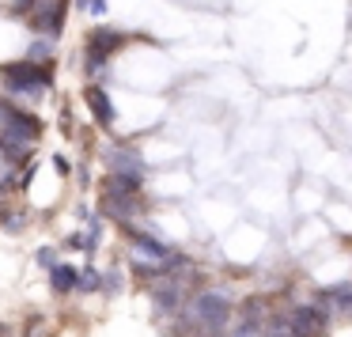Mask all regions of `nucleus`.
Segmentation results:
<instances>
[{
    "mask_svg": "<svg viewBox=\"0 0 352 337\" xmlns=\"http://www.w3.org/2000/svg\"><path fill=\"white\" fill-rule=\"evenodd\" d=\"M76 288H80V292H99V288H102V276H99V273H95V269H91V265H87V269H84V273H80V281H76Z\"/></svg>",
    "mask_w": 352,
    "mask_h": 337,
    "instance_id": "16",
    "label": "nucleus"
},
{
    "mask_svg": "<svg viewBox=\"0 0 352 337\" xmlns=\"http://www.w3.org/2000/svg\"><path fill=\"white\" fill-rule=\"evenodd\" d=\"M69 246H76V250H91L95 239H91V235H72V239H69Z\"/></svg>",
    "mask_w": 352,
    "mask_h": 337,
    "instance_id": "19",
    "label": "nucleus"
},
{
    "mask_svg": "<svg viewBox=\"0 0 352 337\" xmlns=\"http://www.w3.org/2000/svg\"><path fill=\"white\" fill-rule=\"evenodd\" d=\"M54 42L57 39H42V34H34V42L27 46V57H31V61H54Z\"/></svg>",
    "mask_w": 352,
    "mask_h": 337,
    "instance_id": "14",
    "label": "nucleus"
},
{
    "mask_svg": "<svg viewBox=\"0 0 352 337\" xmlns=\"http://www.w3.org/2000/svg\"><path fill=\"white\" fill-rule=\"evenodd\" d=\"M54 167L61 171V175H69V160H65V155H54Z\"/></svg>",
    "mask_w": 352,
    "mask_h": 337,
    "instance_id": "20",
    "label": "nucleus"
},
{
    "mask_svg": "<svg viewBox=\"0 0 352 337\" xmlns=\"http://www.w3.org/2000/svg\"><path fill=\"white\" fill-rule=\"evenodd\" d=\"M261 334L265 337H292V314H276V318H269Z\"/></svg>",
    "mask_w": 352,
    "mask_h": 337,
    "instance_id": "15",
    "label": "nucleus"
},
{
    "mask_svg": "<svg viewBox=\"0 0 352 337\" xmlns=\"http://www.w3.org/2000/svg\"><path fill=\"white\" fill-rule=\"evenodd\" d=\"M125 42H129V34L118 31V27H110V23L91 27V31H87V39H84V72H87V76L107 72L110 69V57H114Z\"/></svg>",
    "mask_w": 352,
    "mask_h": 337,
    "instance_id": "3",
    "label": "nucleus"
},
{
    "mask_svg": "<svg viewBox=\"0 0 352 337\" xmlns=\"http://www.w3.org/2000/svg\"><path fill=\"white\" fill-rule=\"evenodd\" d=\"M261 329H265V322H258V318H243L239 326H228V329H223V337H265Z\"/></svg>",
    "mask_w": 352,
    "mask_h": 337,
    "instance_id": "13",
    "label": "nucleus"
},
{
    "mask_svg": "<svg viewBox=\"0 0 352 337\" xmlns=\"http://www.w3.org/2000/svg\"><path fill=\"white\" fill-rule=\"evenodd\" d=\"M292 337H326V314L314 303L292 311Z\"/></svg>",
    "mask_w": 352,
    "mask_h": 337,
    "instance_id": "7",
    "label": "nucleus"
},
{
    "mask_svg": "<svg viewBox=\"0 0 352 337\" xmlns=\"http://www.w3.org/2000/svg\"><path fill=\"white\" fill-rule=\"evenodd\" d=\"M140 213H144V201H140V193L125 197V193H107V190H102V216H107V220H114V224H133Z\"/></svg>",
    "mask_w": 352,
    "mask_h": 337,
    "instance_id": "5",
    "label": "nucleus"
},
{
    "mask_svg": "<svg viewBox=\"0 0 352 337\" xmlns=\"http://www.w3.org/2000/svg\"><path fill=\"white\" fill-rule=\"evenodd\" d=\"M182 318L190 322L201 337H223V329H228V322H231L228 292H216V288L193 292L190 303L182 307Z\"/></svg>",
    "mask_w": 352,
    "mask_h": 337,
    "instance_id": "1",
    "label": "nucleus"
},
{
    "mask_svg": "<svg viewBox=\"0 0 352 337\" xmlns=\"http://www.w3.org/2000/svg\"><path fill=\"white\" fill-rule=\"evenodd\" d=\"M84 102H87V110L95 114V122L102 125V129H110L114 125V99H110V91L107 87H99V84H87L84 87Z\"/></svg>",
    "mask_w": 352,
    "mask_h": 337,
    "instance_id": "9",
    "label": "nucleus"
},
{
    "mask_svg": "<svg viewBox=\"0 0 352 337\" xmlns=\"http://www.w3.org/2000/svg\"><path fill=\"white\" fill-rule=\"evenodd\" d=\"M107 167L110 175H140L144 178V160H140L137 148H107Z\"/></svg>",
    "mask_w": 352,
    "mask_h": 337,
    "instance_id": "10",
    "label": "nucleus"
},
{
    "mask_svg": "<svg viewBox=\"0 0 352 337\" xmlns=\"http://www.w3.org/2000/svg\"><path fill=\"white\" fill-rule=\"evenodd\" d=\"M152 303H155V311L160 314H178L186 307V281H182V273H160V276H152Z\"/></svg>",
    "mask_w": 352,
    "mask_h": 337,
    "instance_id": "4",
    "label": "nucleus"
},
{
    "mask_svg": "<svg viewBox=\"0 0 352 337\" xmlns=\"http://www.w3.org/2000/svg\"><path fill=\"white\" fill-rule=\"evenodd\" d=\"M34 258H38V265H42V269H46V273H50V269H54V265H57V254H54V250H50V246H42V250H38V254H34Z\"/></svg>",
    "mask_w": 352,
    "mask_h": 337,
    "instance_id": "17",
    "label": "nucleus"
},
{
    "mask_svg": "<svg viewBox=\"0 0 352 337\" xmlns=\"http://www.w3.org/2000/svg\"><path fill=\"white\" fill-rule=\"evenodd\" d=\"M140 186H144V178H140V175H110L107 182H102V190H107V193H125V197H133V193H140Z\"/></svg>",
    "mask_w": 352,
    "mask_h": 337,
    "instance_id": "12",
    "label": "nucleus"
},
{
    "mask_svg": "<svg viewBox=\"0 0 352 337\" xmlns=\"http://www.w3.org/2000/svg\"><path fill=\"white\" fill-rule=\"evenodd\" d=\"M129 243H133V261H155V265H160V273H163V261H167L170 246H163L160 239L148 235V231H133Z\"/></svg>",
    "mask_w": 352,
    "mask_h": 337,
    "instance_id": "8",
    "label": "nucleus"
},
{
    "mask_svg": "<svg viewBox=\"0 0 352 337\" xmlns=\"http://www.w3.org/2000/svg\"><path fill=\"white\" fill-rule=\"evenodd\" d=\"M102 292H122V276L107 273V276H102Z\"/></svg>",
    "mask_w": 352,
    "mask_h": 337,
    "instance_id": "18",
    "label": "nucleus"
},
{
    "mask_svg": "<svg viewBox=\"0 0 352 337\" xmlns=\"http://www.w3.org/2000/svg\"><path fill=\"white\" fill-rule=\"evenodd\" d=\"M76 281H80V269L76 265H61V261H57V265L50 269V288H54L57 296L76 292Z\"/></svg>",
    "mask_w": 352,
    "mask_h": 337,
    "instance_id": "11",
    "label": "nucleus"
},
{
    "mask_svg": "<svg viewBox=\"0 0 352 337\" xmlns=\"http://www.w3.org/2000/svg\"><path fill=\"white\" fill-rule=\"evenodd\" d=\"M0 80H4V91L8 95H23V99H42L54 84V65L50 61H12L0 69Z\"/></svg>",
    "mask_w": 352,
    "mask_h": 337,
    "instance_id": "2",
    "label": "nucleus"
},
{
    "mask_svg": "<svg viewBox=\"0 0 352 337\" xmlns=\"http://www.w3.org/2000/svg\"><path fill=\"white\" fill-rule=\"evenodd\" d=\"M314 307L322 314H352V284H333V288L314 292Z\"/></svg>",
    "mask_w": 352,
    "mask_h": 337,
    "instance_id": "6",
    "label": "nucleus"
},
{
    "mask_svg": "<svg viewBox=\"0 0 352 337\" xmlns=\"http://www.w3.org/2000/svg\"><path fill=\"white\" fill-rule=\"evenodd\" d=\"M91 12H95V16H102V12H107V0H91Z\"/></svg>",
    "mask_w": 352,
    "mask_h": 337,
    "instance_id": "21",
    "label": "nucleus"
},
{
    "mask_svg": "<svg viewBox=\"0 0 352 337\" xmlns=\"http://www.w3.org/2000/svg\"><path fill=\"white\" fill-rule=\"evenodd\" d=\"M72 8H80V12H91V0H72Z\"/></svg>",
    "mask_w": 352,
    "mask_h": 337,
    "instance_id": "22",
    "label": "nucleus"
}]
</instances>
